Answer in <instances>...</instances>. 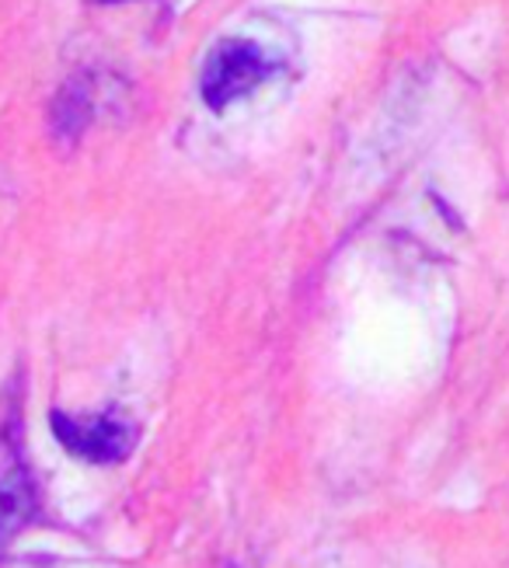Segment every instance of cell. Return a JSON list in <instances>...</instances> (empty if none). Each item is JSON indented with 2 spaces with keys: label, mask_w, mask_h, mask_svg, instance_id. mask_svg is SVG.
Wrapping results in <instances>:
<instances>
[{
  "label": "cell",
  "mask_w": 509,
  "mask_h": 568,
  "mask_svg": "<svg viewBox=\"0 0 509 568\" xmlns=\"http://www.w3.org/2000/svg\"><path fill=\"white\" fill-rule=\"evenodd\" d=\"M273 63L262 57V49L245 39H224L221 45L206 57L203 67V98L210 109H227L237 98L255 91L265 78H269Z\"/></svg>",
  "instance_id": "obj_1"
},
{
  "label": "cell",
  "mask_w": 509,
  "mask_h": 568,
  "mask_svg": "<svg viewBox=\"0 0 509 568\" xmlns=\"http://www.w3.org/2000/svg\"><path fill=\"white\" fill-rule=\"evenodd\" d=\"M94 4H126V0H94Z\"/></svg>",
  "instance_id": "obj_5"
},
{
  "label": "cell",
  "mask_w": 509,
  "mask_h": 568,
  "mask_svg": "<svg viewBox=\"0 0 509 568\" xmlns=\"http://www.w3.org/2000/svg\"><path fill=\"white\" fill-rule=\"evenodd\" d=\"M35 513V485L18 443L0 433V540H11Z\"/></svg>",
  "instance_id": "obj_3"
},
{
  "label": "cell",
  "mask_w": 509,
  "mask_h": 568,
  "mask_svg": "<svg viewBox=\"0 0 509 568\" xmlns=\"http://www.w3.org/2000/svg\"><path fill=\"white\" fill-rule=\"evenodd\" d=\"M53 433L70 454L91 464H119L123 457H130L136 443L133 423H126V418L115 412L88 415V418L53 412Z\"/></svg>",
  "instance_id": "obj_2"
},
{
  "label": "cell",
  "mask_w": 509,
  "mask_h": 568,
  "mask_svg": "<svg viewBox=\"0 0 509 568\" xmlns=\"http://www.w3.org/2000/svg\"><path fill=\"white\" fill-rule=\"evenodd\" d=\"M91 119V91L81 78L67 81L53 102V130L63 140H78Z\"/></svg>",
  "instance_id": "obj_4"
}]
</instances>
